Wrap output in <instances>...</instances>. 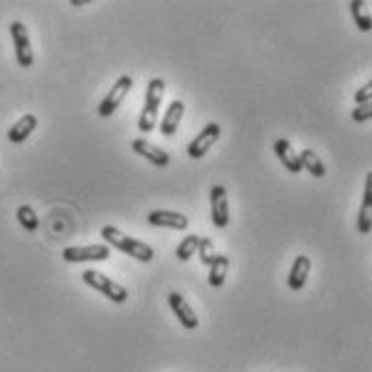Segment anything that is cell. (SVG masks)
Returning <instances> with one entry per match:
<instances>
[{"mask_svg":"<svg viewBox=\"0 0 372 372\" xmlns=\"http://www.w3.org/2000/svg\"><path fill=\"white\" fill-rule=\"evenodd\" d=\"M370 230H372V173L366 175L364 197L360 206V215H357V232L370 234Z\"/></svg>","mask_w":372,"mask_h":372,"instance_id":"12","label":"cell"},{"mask_svg":"<svg viewBox=\"0 0 372 372\" xmlns=\"http://www.w3.org/2000/svg\"><path fill=\"white\" fill-rule=\"evenodd\" d=\"M230 271V258L228 256H217L210 264V273H208V284L210 288H221L226 284V277Z\"/></svg>","mask_w":372,"mask_h":372,"instance_id":"17","label":"cell"},{"mask_svg":"<svg viewBox=\"0 0 372 372\" xmlns=\"http://www.w3.org/2000/svg\"><path fill=\"white\" fill-rule=\"evenodd\" d=\"M167 301H169V305H171V309H173L175 318H180V325L184 327V329H188V331L197 329V327H199V318H197V314H195V309H193V307L186 303V299H184L180 292H171Z\"/></svg>","mask_w":372,"mask_h":372,"instance_id":"9","label":"cell"},{"mask_svg":"<svg viewBox=\"0 0 372 372\" xmlns=\"http://www.w3.org/2000/svg\"><path fill=\"white\" fill-rule=\"evenodd\" d=\"M355 104H366L372 100V83H366L362 89H357V94L353 96Z\"/></svg>","mask_w":372,"mask_h":372,"instance_id":"24","label":"cell"},{"mask_svg":"<svg viewBox=\"0 0 372 372\" xmlns=\"http://www.w3.org/2000/svg\"><path fill=\"white\" fill-rule=\"evenodd\" d=\"M132 150H135L139 156H143L147 162H152L154 167H167L171 158L165 150H160V147H156L154 143L145 141V139H135L132 141Z\"/></svg>","mask_w":372,"mask_h":372,"instance_id":"11","label":"cell"},{"mask_svg":"<svg viewBox=\"0 0 372 372\" xmlns=\"http://www.w3.org/2000/svg\"><path fill=\"white\" fill-rule=\"evenodd\" d=\"M111 256V249L107 245H87V247H67L63 249V260L72 264L80 262H102Z\"/></svg>","mask_w":372,"mask_h":372,"instance_id":"6","label":"cell"},{"mask_svg":"<svg viewBox=\"0 0 372 372\" xmlns=\"http://www.w3.org/2000/svg\"><path fill=\"white\" fill-rule=\"evenodd\" d=\"M299 160H301V167L303 169H307L309 171V175L311 177H325L327 175V167H325V162L320 160V156L314 152V150H303L301 152V156H299Z\"/></svg>","mask_w":372,"mask_h":372,"instance_id":"19","label":"cell"},{"mask_svg":"<svg viewBox=\"0 0 372 372\" xmlns=\"http://www.w3.org/2000/svg\"><path fill=\"white\" fill-rule=\"evenodd\" d=\"M197 245H199V236H197V234L186 236L184 241L177 245V251H175L177 260H180V262H188L193 256L197 254Z\"/></svg>","mask_w":372,"mask_h":372,"instance_id":"21","label":"cell"},{"mask_svg":"<svg viewBox=\"0 0 372 372\" xmlns=\"http://www.w3.org/2000/svg\"><path fill=\"white\" fill-rule=\"evenodd\" d=\"M162 98H165V80L152 78L150 83H147L145 104H143V111L139 117V130L145 132V135H150L158 124V109L162 104Z\"/></svg>","mask_w":372,"mask_h":372,"instance_id":"2","label":"cell"},{"mask_svg":"<svg viewBox=\"0 0 372 372\" xmlns=\"http://www.w3.org/2000/svg\"><path fill=\"white\" fill-rule=\"evenodd\" d=\"M197 254L201 258L204 264L210 266L215 262V258L219 256L217 251H215V243L210 241V238H199V245H197Z\"/></svg>","mask_w":372,"mask_h":372,"instance_id":"22","label":"cell"},{"mask_svg":"<svg viewBox=\"0 0 372 372\" xmlns=\"http://www.w3.org/2000/svg\"><path fill=\"white\" fill-rule=\"evenodd\" d=\"M9 31H11V39H13V48H16L18 65L20 67H31L35 63V54H33L31 37H28L26 26L22 22H11Z\"/></svg>","mask_w":372,"mask_h":372,"instance_id":"5","label":"cell"},{"mask_svg":"<svg viewBox=\"0 0 372 372\" xmlns=\"http://www.w3.org/2000/svg\"><path fill=\"white\" fill-rule=\"evenodd\" d=\"M35 128H37V117L31 115V113H28V115H22V117L18 119V122L9 128L7 139H9L13 145H20V143H24L28 137L33 135Z\"/></svg>","mask_w":372,"mask_h":372,"instance_id":"15","label":"cell"},{"mask_svg":"<svg viewBox=\"0 0 372 372\" xmlns=\"http://www.w3.org/2000/svg\"><path fill=\"white\" fill-rule=\"evenodd\" d=\"M147 223L156 228H171V230H180L184 232L188 228V217L173 212V210H152L147 215Z\"/></svg>","mask_w":372,"mask_h":372,"instance_id":"10","label":"cell"},{"mask_svg":"<svg viewBox=\"0 0 372 372\" xmlns=\"http://www.w3.org/2000/svg\"><path fill=\"white\" fill-rule=\"evenodd\" d=\"M349 7H351V13H353V20L357 24V28L364 31V33H368L372 28L370 3H366V0H355V3H351Z\"/></svg>","mask_w":372,"mask_h":372,"instance_id":"18","label":"cell"},{"mask_svg":"<svg viewBox=\"0 0 372 372\" xmlns=\"http://www.w3.org/2000/svg\"><path fill=\"white\" fill-rule=\"evenodd\" d=\"M219 137H221V126H219V124H208V126H204V130L199 132V135L188 143V156H190L193 160L204 158L208 152L212 150V145L219 141Z\"/></svg>","mask_w":372,"mask_h":372,"instance_id":"7","label":"cell"},{"mask_svg":"<svg viewBox=\"0 0 372 372\" xmlns=\"http://www.w3.org/2000/svg\"><path fill=\"white\" fill-rule=\"evenodd\" d=\"M275 154H277V158L284 162V167L290 171V173H299L303 167H301V160H299V154H296L294 150H292V145H290V141H286V139H277L275 141Z\"/></svg>","mask_w":372,"mask_h":372,"instance_id":"16","label":"cell"},{"mask_svg":"<svg viewBox=\"0 0 372 372\" xmlns=\"http://www.w3.org/2000/svg\"><path fill=\"white\" fill-rule=\"evenodd\" d=\"M370 117H372V102L357 104V107L353 109V113H351V119L355 124H364V122H368Z\"/></svg>","mask_w":372,"mask_h":372,"instance_id":"23","label":"cell"},{"mask_svg":"<svg viewBox=\"0 0 372 372\" xmlns=\"http://www.w3.org/2000/svg\"><path fill=\"white\" fill-rule=\"evenodd\" d=\"M102 238L113 249L122 251V254L135 258L139 262H152L154 260V249L150 245L141 243V241H137V238H132L128 234H124L122 230H117L115 226H104L102 228Z\"/></svg>","mask_w":372,"mask_h":372,"instance_id":"1","label":"cell"},{"mask_svg":"<svg viewBox=\"0 0 372 372\" xmlns=\"http://www.w3.org/2000/svg\"><path fill=\"white\" fill-rule=\"evenodd\" d=\"M309 271H311V260L307 256H296L292 266H290L288 279H286L288 288L290 290H303V286L307 284Z\"/></svg>","mask_w":372,"mask_h":372,"instance_id":"14","label":"cell"},{"mask_svg":"<svg viewBox=\"0 0 372 372\" xmlns=\"http://www.w3.org/2000/svg\"><path fill=\"white\" fill-rule=\"evenodd\" d=\"M83 281H85L89 288L102 292L109 301H113V303H117V305H122L124 301H128V290H126L122 284L113 281L111 277L100 273V271H94V269L83 271Z\"/></svg>","mask_w":372,"mask_h":372,"instance_id":"3","label":"cell"},{"mask_svg":"<svg viewBox=\"0 0 372 372\" xmlns=\"http://www.w3.org/2000/svg\"><path fill=\"white\" fill-rule=\"evenodd\" d=\"M210 215L217 228H228L230 223V201L228 190L223 184H217L210 188Z\"/></svg>","mask_w":372,"mask_h":372,"instance_id":"8","label":"cell"},{"mask_svg":"<svg viewBox=\"0 0 372 372\" xmlns=\"http://www.w3.org/2000/svg\"><path fill=\"white\" fill-rule=\"evenodd\" d=\"M132 85H135V80H132V76H128V74H126V76H119L115 80V85L111 87V91L107 94V98L100 102L98 115L100 117H111L119 109V104H122L126 100V96L130 94Z\"/></svg>","mask_w":372,"mask_h":372,"instance_id":"4","label":"cell"},{"mask_svg":"<svg viewBox=\"0 0 372 372\" xmlns=\"http://www.w3.org/2000/svg\"><path fill=\"white\" fill-rule=\"evenodd\" d=\"M184 102L182 100H173L169 104V109L167 113L162 115V122H160V135L162 137H173L177 128H180V122H182V117H184Z\"/></svg>","mask_w":372,"mask_h":372,"instance_id":"13","label":"cell"},{"mask_svg":"<svg viewBox=\"0 0 372 372\" xmlns=\"http://www.w3.org/2000/svg\"><path fill=\"white\" fill-rule=\"evenodd\" d=\"M16 215H18V223L24 228V232H37V228H39V217H37V212L33 210L31 206H28V204L20 206Z\"/></svg>","mask_w":372,"mask_h":372,"instance_id":"20","label":"cell"}]
</instances>
